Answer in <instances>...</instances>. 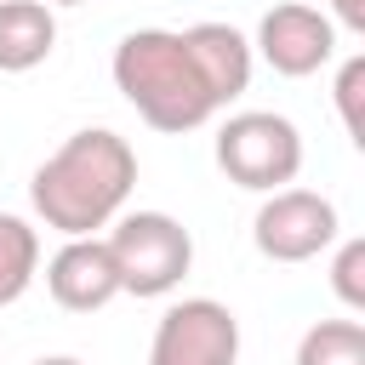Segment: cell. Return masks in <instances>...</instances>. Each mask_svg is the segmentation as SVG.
Here are the masks:
<instances>
[{"instance_id":"obj_1","label":"cell","mask_w":365,"mask_h":365,"mask_svg":"<svg viewBox=\"0 0 365 365\" xmlns=\"http://www.w3.org/2000/svg\"><path fill=\"white\" fill-rule=\"evenodd\" d=\"M137 188V148L108 131V125H86L74 137H63L29 177V205L46 228H57L63 240L74 234H97L108 228L125 200Z\"/></svg>"},{"instance_id":"obj_2","label":"cell","mask_w":365,"mask_h":365,"mask_svg":"<svg viewBox=\"0 0 365 365\" xmlns=\"http://www.w3.org/2000/svg\"><path fill=\"white\" fill-rule=\"evenodd\" d=\"M114 91L154 125V131H194L217 114V97L211 86L200 80V63L182 40V29H131L120 46H114Z\"/></svg>"},{"instance_id":"obj_3","label":"cell","mask_w":365,"mask_h":365,"mask_svg":"<svg viewBox=\"0 0 365 365\" xmlns=\"http://www.w3.org/2000/svg\"><path fill=\"white\" fill-rule=\"evenodd\" d=\"M103 240L120 268V297H171L194 268V234L171 211H120Z\"/></svg>"},{"instance_id":"obj_4","label":"cell","mask_w":365,"mask_h":365,"mask_svg":"<svg viewBox=\"0 0 365 365\" xmlns=\"http://www.w3.org/2000/svg\"><path fill=\"white\" fill-rule=\"evenodd\" d=\"M217 165L234 188L274 194L302 171V131L274 108H240L217 125Z\"/></svg>"},{"instance_id":"obj_5","label":"cell","mask_w":365,"mask_h":365,"mask_svg":"<svg viewBox=\"0 0 365 365\" xmlns=\"http://www.w3.org/2000/svg\"><path fill=\"white\" fill-rule=\"evenodd\" d=\"M336 234H342L336 205H331L325 194L291 188V182L274 188V194L257 205V217H251V240H257V251H262L268 262H314L319 251L336 245Z\"/></svg>"},{"instance_id":"obj_6","label":"cell","mask_w":365,"mask_h":365,"mask_svg":"<svg viewBox=\"0 0 365 365\" xmlns=\"http://www.w3.org/2000/svg\"><path fill=\"white\" fill-rule=\"evenodd\" d=\"M240 359V319L217 297H182L160 314L148 365H234Z\"/></svg>"},{"instance_id":"obj_7","label":"cell","mask_w":365,"mask_h":365,"mask_svg":"<svg viewBox=\"0 0 365 365\" xmlns=\"http://www.w3.org/2000/svg\"><path fill=\"white\" fill-rule=\"evenodd\" d=\"M251 51H257L274 74H285V80H308V74H319V68L336 57V23H331L319 6L279 0V6L262 11Z\"/></svg>"},{"instance_id":"obj_8","label":"cell","mask_w":365,"mask_h":365,"mask_svg":"<svg viewBox=\"0 0 365 365\" xmlns=\"http://www.w3.org/2000/svg\"><path fill=\"white\" fill-rule=\"evenodd\" d=\"M46 291L57 308L68 314H97L120 297V268H114V251L103 234H74L51 251L46 262Z\"/></svg>"},{"instance_id":"obj_9","label":"cell","mask_w":365,"mask_h":365,"mask_svg":"<svg viewBox=\"0 0 365 365\" xmlns=\"http://www.w3.org/2000/svg\"><path fill=\"white\" fill-rule=\"evenodd\" d=\"M182 40H188V51L200 63V80L211 86L217 108H228L234 97H245L251 68H257V51H251V40L234 23H188Z\"/></svg>"},{"instance_id":"obj_10","label":"cell","mask_w":365,"mask_h":365,"mask_svg":"<svg viewBox=\"0 0 365 365\" xmlns=\"http://www.w3.org/2000/svg\"><path fill=\"white\" fill-rule=\"evenodd\" d=\"M57 17L46 0H0V74H29L51 57Z\"/></svg>"},{"instance_id":"obj_11","label":"cell","mask_w":365,"mask_h":365,"mask_svg":"<svg viewBox=\"0 0 365 365\" xmlns=\"http://www.w3.org/2000/svg\"><path fill=\"white\" fill-rule=\"evenodd\" d=\"M40 274V234L29 217L0 211V308H11Z\"/></svg>"},{"instance_id":"obj_12","label":"cell","mask_w":365,"mask_h":365,"mask_svg":"<svg viewBox=\"0 0 365 365\" xmlns=\"http://www.w3.org/2000/svg\"><path fill=\"white\" fill-rule=\"evenodd\" d=\"M297 365H365V325L359 319H314L297 342Z\"/></svg>"},{"instance_id":"obj_13","label":"cell","mask_w":365,"mask_h":365,"mask_svg":"<svg viewBox=\"0 0 365 365\" xmlns=\"http://www.w3.org/2000/svg\"><path fill=\"white\" fill-rule=\"evenodd\" d=\"M336 114H342V131L365 148V57H348L336 68Z\"/></svg>"},{"instance_id":"obj_14","label":"cell","mask_w":365,"mask_h":365,"mask_svg":"<svg viewBox=\"0 0 365 365\" xmlns=\"http://www.w3.org/2000/svg\"><path fill=\"white\" fill-rule=\"evenodd\" d=\"M331 291L342 297V308H365V240H342L331 257Z\"/></svg>"},{"instance_id":"obj_15","label":"cell","mask_w":365,"mask_h":365,"mask_svg":"<svg viewBox=\"0 0 365 365\" xmlns=\"http://www.w3.org/2000/svg\"><path fill=\"white\" fill-rule=\"evenodd\" d=\"M325 6H331L325 17H331L336 29H354V34H365V0H325Z\"/></svg>"},{"instance_id":"obj_16","label":"cell","mask_w":365,"mask_h":365,"mask_svg":"<svg viewBox=\"0 0 365 365\" xmlns=\"http://www.w3.org/2000/svg\"><path fill=\"white\" fill-rule=\"evenodd\" d=\"M34 365H86V359H74V354H46V359H34Z\"/></svg>"},{"instance_id":"obj_17","label":"cell","mask_w":365,"mask_h":365,"mask_svg":"<svg viewBox=\"0 0 365 365\" xmlns=\"http://www.w3.org/2000/svg\"><path fill=\"white\" fill-rule=\"evenodd\" d=\"M46 6H86V0H46Z\"/></svg>"}]
</instances>
